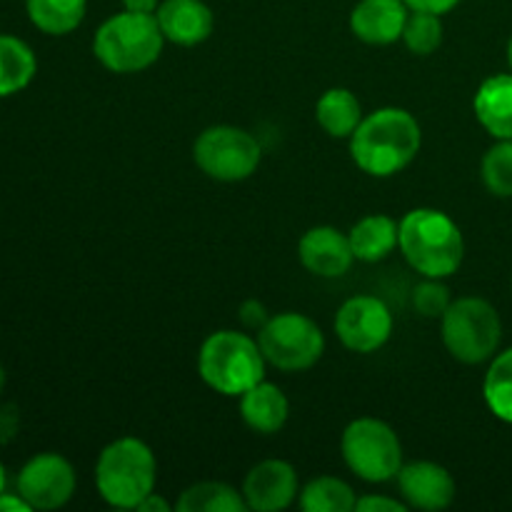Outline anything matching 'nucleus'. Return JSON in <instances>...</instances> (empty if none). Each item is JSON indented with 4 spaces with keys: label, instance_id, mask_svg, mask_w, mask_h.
Instances as JSON below:
<instances>
[{
    "label": "nucleus",
    "instance_id": "c85d7f7f",
    "mask_svg": "<svg viewBox=\"0 0 512 512\" xmlns=\"http://www.w3.org/2000/svg\"><path fill=\"white\" fill-rule=\"evenodd\" d=\"M355 510H358V512H405L410 508L405 505V500L370 493V495H363V498H358V503H355Z\"/></svg>",
    "mask_w": 512,
    "mask_h": 512
},
{
    "label": "nucleus",
    "instance_id": "4c0bfd02",
    "mask_svg": "<svg viewBox=\"0 0 512 512\" xmlns=\"http://www.w3.org/2000/svg\"><path fill=\"white\" fill-rule=\"evenodd\" d=\"M508 65H510V70H512V35H510V40H508Z\"/></svg>",
    "mask_w": 512,
    "mask_h": 512
},
{
    "label": "nucleus",
    "instance_id": "0eeeda50",
    "mask_svg": "<svg viewBox=\"0 0 512 512\" xmlns=\"http://www.w3.org/2000/svg\"><path fill=\"white\" fill-rule=\"evenodd\" d=\"M340 453L350 473L365 483H388L403 468V443L385 420L358 418L343 430Z\"/></svg>",
    "mask_w": 512,
    "mask_h": 512
},
{
    "label": "nucleus",
    "instance_id": "393cba45",
    "mask_svg": "<svg viewBox=\"0 0 512 512\" xmlns=\"http://www.w3.org/2000/svg\"><path fill=\"white\" fill-rule=\"evenodd\" d=\"M483 398L495 418L512 425V348L490 360L483 380Z\"/></svg>",
    "mask_w": 512,
    "mask_h": 512
},
{
    "label": "nucleus",
    "instance_id": "4468645a",
    "mask_svg": "<svg viewBox=\"0 0 512 512\" xmlns=\"http://www.w3.org/2000/svg\"><path fill=\"white\" fill-rule=\"evenodd\" d=\"M298 258L303 268L318 278H340L355 263L348 233L333 225H315L305 230L298 243Z\"/></svg>",
    "mask_w": 512,
    "mask_h": 512
},
{
    "label": "nucleus",
    "instance_id": "f3484780",
    "mask_svg": "<svg viewBox=\"0 0 512 512\" xmlns=\"http://www.w3.org/2000/svg\"><path fill=\"white\" fill-rule=\"evenodd\" d=\"M290 403L278 385L260 380L240 395V418L253 433L273 435L280 433L288 423Z\"/></svg>",
    "mask_w": 512,
    "mask_h": 512
},
{
    "label": "nucleus",
    "instance_id": "473e14b6",
    "mask_svg": "<svg viewBox=\"0 0 512 512\" xmlns=\"http://www.w3.org/2000/svg\"><path fill=\"white\" fill-rule=\"evenodd\" d=\"M30 512L33 508H30L28 503H25V498L20 493H0V512Z\"/></svg>",
    "mask_w": 512,
    "mask_h": 512
},
{
    "label": "nucleus",
    "instance_id": "a211bd4d",
    "mask_svg": "<svg viewBox=\"0 0 512 512\" xmlns=\"http://www.w3.org/2000/svg\"><path fill=\"white\" fill-rule=\"evenodd\" d=\"M473 110L478 123L495 140H512V70L480 83Z\"/></svg>",
    "mask_w": 512,
    "mask_h": 512
},
{
    "label": "nucleus",
    "instance_id": "9b49d317",
    "mask_svg": "<svg viewBox=\"0 0 512 512\" xmlns=\"http://www.w3.org/2000/svg\"><path fill=\"white\" fill-rule=\"evenodd\" d=\"M78 478L60 453H38L20 468L18 493L33 510H58L73 500Z\"/></svg>",
    "mask_w": 512,
    "mask_h": 512
},
{
    "label": "nucleus",
    "instance_id": "aec40b11",
    "mask_svg": "<svg viewBox=\"0 0 512 512\" xmlns=\"http://www.w3.org/2000/svg\"><path fill=\"white\" fill-rule=\"evenodd\" d=\"M363 105L348 88H330L315 103V120L330 138H348L363 120Z\"/></svg>",
    "mask_w": 512,
    "mask_h": 512
},
{
    "label": "nucleus",
    "instance_id": "9d476101",
    "mask_svg": "<svg viewBox=\"0 0 512 512\" xmlns=\"http://www.w3.org/2000/svg\"><path fill=\"white\" fill-rule=\"evenodd\" d=\"M335 335L348 350L360 355L378 353L393 335V313L375 295H355L335 315Z\"/></svg>",
    "mask_w": 512,
    "mask_h": 512
},
{
    "label": "nucleus",
    "instance_id": "dca6fc26",
    "mask_svg": "<svg viewBox=\"0 0 512 512\" xmlns=\"http://www.w3.org/2000/svg\"><path fill=\"white\" fill-rule=\"evenodd\" d=\"M155 18L165 40L183 48L205 43L215 28L213 10L203 0H163Z\"/></svg>",
    "mask_w": 512,
    "mask_h": 512
},
{
    "label": "nucleus",
    "instance_id": "72a5a7b5",
    "mask_svg": "<svg viewBox=\"0 0 512 512\" xmlns=\"http://www.w3.org/2000/svg\"><path fill=\"white\" fill-rule=\"evenodd\" d=\"M160 3H163V0H123V8L130 10V13L155 15L158 13Z\"/></svg>",
    "mask_w": 512,
    "mask_h": 512
},
{
    "label": "nucleus",
    "instance_id": "f03ea898",
    "mask_svg": "<svg viewBox=\"0 0 512 512\" xmlns=\"http://www.w3.org/2000/svg\"><path fill=\"white\" fill-rule=\"evenodd\" d=\"M400 253L423 278H450L465 258L460 225L438 208H415L400 220Z\"/></svg>",
    "mask_w": 512,
    "mask_h": 512
},
{
    "label": "nucleus",
    "instance_id": "bb28decb",
    "mask_svg": "<svg viewBox=\"0 0 512 512\" xmlns=\"http://www.w3.org/2000/svg\"><path fill=\"white\" fill-rule=\"evenodd\" d=\"M483 183L495 198H512V140H498L480 163Z\"/></svg>",
    "mask_w": 512,
    "mask_h": 512
},
{
    "label": "nucleus",
    "instance_id": "ddd939ff",
    "mask_svg": "<svg viewBox=\"0 0 512 512\" xmlns=\"http://www.w3.org/2000/svg\"><path fill=\"white\" fill-rule=\"evenodd\" d=\"M400 498L408 508L438 512L453 505L458 495L453 475L448 468L433 460H415V463H403L398 473Z\"/></svg>",
    "mask_w": 512,
    "mask_h": 512
},
{
    "label": "nucleus",
    "instance_id": "f8f14e48",
    "mask_svg": "<svg viewBox=\"0 0 512 512\" xmlns=\"http://www.w3.org/2000/svg\"><path fill=\"white\" fill-rule=\"evenodd\" d=\"M298 493V470L288 460H263V463L253 465L250 473L245 475L243 498L248 510L280 512L298 500Z\"/></svg>",
    "mask_w": 512,
    "mask_h": 512
},
{
    "label": "nucleus",
    "instance_id": "423d86ee",
    "mask_svg": "<svg viewBox=\"0 0 512 512\" xmlns=\"http://www.w3.org/2000/svg\"><path fill=\"white\" fill-rule=\"evenodd\" d=\"M445 350L463 365L488 363L498 355L503 320L493 303L478 295H465L450 303L440 318Z\"/></svg>",
    "mask_w": 512,
    "mask_h": 512
},
{
    "label": "nucleus",
    "instance_id": "f257e3e1",
    "mask_svg": "<svg viewBox=\"0 0 512 512\" xmlns=\"http://www.w3.org/2000/svg\"><path fill=\"white\" fill-rule=\"evenodd\" d=\"M423 148L418 118L405 108H378L350 135V155L363 173L390 178L408 168Z\"/></svg>",
    "mask_w": 512,
    "mask_h": 512
},
{
    "label": "nucleus",
    "instance_id": "412c9836",
    "mask_svg": "<svg viewBox=\"0 0 512 512\" xmlns=\"http://www.w3.org/2000/svg\"><path fill=\"white\" fill-rule=\"evenodd\" d=\"M35 73H38V60L33 48L15 35H0V98L28 88Z\"/></svg>",
    "mask_w": 512,
    "mask_h": 512
},
{
    "label": "nucleus",
    "instance_id": "a878e982",
    "mask_svg": "<svg viewBox=\"0 0 512 512\" xmlns=\"http://www.w3.org/2000/svg\"><path fill=\"white\" fill-rule=\"evenodd\" d=\"M443 15L423 13V10H410L405 20L403 43L410 53L430 55L443 45Z\"/></svg>",
    "mask_w": 512,
    "mask_h": 512
},
{
    "label": "nucleus",
    "instance_id": "f704fd0d",
    "mask_svg": "<svg viewBox=\"0 0 512 512\" xmlns=\"http://www.w3.org/2000/svg\"><path fill=\"white\" fill-rule=\"evenodd\" d=\"M140 512H170V503H165L158 493H150L143 503L138 505Z\"/></svg>",
    "mask_w": 512,
    "mask_h": 512
},
{
    "label": "nucleus",
    "instance_id": "20e7f679",
    "mask_svg": "<svg viewBox=\"0 0 512 512\" xmlns=\"http://www.w3.org/2000/svg\"><path fill=\"white\" fill-rule=\"evenodd\" d=\"M265 360L258 338L238 330H218L200 345L198 373L210 390L240 398L245 390L265 380Z\"/></svg>",
    "mask_w": 512,
    "mask_h": 512
},
{
    "label": "nucleus",
    "instance_id": "5701e85b",
    "mask_svg": "<svg viewBox=\"0 0 512 512\" xmlns=\"http://www.w3.org/2000/svg\"><path fill=\"white\" fill-rule=\"evenodd\" d=\"M178 512H245L243 490H235L233 485L218 483V480H205V483H195L180 493Z\"/></svg>",
    "mask_w": 512,
    "mask_h": 512
},
{
    "label": "nucleus",
    "instance_id": "6ab92c4d",
    "mask_svg": "<svg viewBox=\"0 0 512 512\" xmlns=\"http://www.w3.org/2000/svg\"><path fill=\"white\" fill-rule=\"evenodd\" d=\"M348 238L355 260H363V263H380V260L388 258V255L400 245V223L383 213L365 215L363 220H358V223L350 228Z\"/></svg>",
    "mask_w": 512,
    "mask_h": 512
},
{
    "label": "nucleus",
    "instance_id": "e433bc0d",
    "mask_svg": "<svg viewBox=\"0 0 512 512\" xmlns=\"http://www.w3.org/2000/svg\"><path fill=\"white\" fill-rule=\"evenodd\" d=\"M5 380H8V375H5V368L0 365V393H3V388H5Z\"/></svg>",
    "mask_w": 512,
    "mask_h": 512
},
{
    "label": "nucleus",
    "instance_id": "b1692460",
    "mask_svg": "<svg viewBox=\"0 0 512 512\" xmlns=\"http://www.w3.org/2000/svg\"><path fill=\"white\" fill-rule=\"evenodd\" d=\"M358 495L345 480L333 475L313 478L300 490V508L305 512H353Z\"/></svg>",
    "mask_w": 512,
    "mask_h": 512
},
{
    "label": "nucleus",
    "instance_id": "7c9ffc66",
    "mask_svg": "<svg viewBox=\"0 0 512 512\" xmlns=\"http://www.w3.org/2000/svg\"><path fill=\"white\" fill-rule=\"evenodd\" d=\"M20 428V413L15 405H3L0 408V443H10L18 435Z\"/></svg>",
    "mask_w": 512,
    "mask_h": 512
},
{
    "label": "nucleus",
    "instance_id": "6e6552de",
    "mask_svg": "<svg viewBox=\"0 0 512 512\" xmlns=\"http://www.w3.org/2000/svg\"><path fill=\"white\" fill-rule=\"evenodd\" d=\"M258 345L265 360L283 373L310 370L325 353V335L313 318L295 310L270 315L258 330Z\"/></svg>",
    "mask_w": 512,
    "mask_h": 512
},
{
    "label": "nucleus",
    "instance_id": "2eb2a0df",
    "mask_svg": "<svg viewBox=\"0 0 512 512\" xmlns=\"http://www.w3.org/2000/svg\"><path fill=\"white\" fill-rule=\"evenodd\" d=\"M408 15L405 0H358L350 10V30L368 45H393L403 38Z\"/></svg>",
    "mask_w": 512,
    "mask_h": 512
},
{
    "label": "nucleus",
    "instance_id": "4be33fe9",
    "mask_svg": "<svg viewBox=\"0 0 512 512\" xmlns=\"http://www.w3.org/2000/svg\"><path fill=\"white\" fill-rule=\"evenodd\" d=\"M25 10L40 33L68 35L85 20L88 0H25Z\"/></svg>",
    "mask_w": 512,
    "mask_h": 512
},
{
    "label": "nucleus",
    "instance_id": "7ed1b4c3",
    "mask_svg": "<svg viewBox=\"0 0 512 512\" xmlns=\"http://www.w3.org/2000/svg\"><path fill=\"white\" fill-rule=\"evenodd\" d=\"M158 460L148 443L125 435L105 445L95 463V488L100 498L120 510H138V505L155 493Z\"/></svg>",
    "mask_w": 512,
    "mask_h": 512
},
{
    "label": "nucleus",
    "instance_id": "c756f323",
    "mask_svg": "<svg viewBox=\"0 0 512 512\" xmlns=\"http://www.w3.org/2000/svg\"><path fill=\"white\" fill-rule=\"evenodd\" d=\"M268 320H270L268 308H265L260 300H245V303L240 305V323H243L248 330H255V333H258Z\"/></svg>",
    "mask_w": 512,
    "mask_h": 512
},
{
    "label": "nucleus",
    "instance_id": "39448f33",
    "mask_svg": "<svg viewBox=\"0 0 512 512\" xmlns=\"http://www.w3.org/2000/svg\"><path fill=\"white\" fill-rule=\"evenodd\" d=\"M165 35L158 18L145 13H115L95 30L93 55L105 70L118 75L143 73L158 63Z\"/></svg>",
    "mask_w": 512,
    "mask_h": 512
},
{
    "label": "nucleus",
    "instance_id": "1a4fd4ad",
    "mask_svg": "<svg viewBox=\"0 0 512 512\" xmlns=\"http://www.w3.org/2000/svg\"><path fill=\"white\" fill-rule=\"evenodd\" d=\"M193 160L218 183H240L258 170L263 148L258 138L238 125H210L195 138Z\"/></svg>",
    "mask_w": 512,
    "mask_h": 512
},
{
    "label": "nucleus",
    "instance_id": "cd10ccee",
    "mask_svg": "<svg viewBox=\"0 0 512 512\" xmlns=\"http://www.w3.org/2000/svg\"><path fill=\"white\" fill-rule=\"evenodd\" d=\"M450 303H453V295H450V288L443 283V278H423V283L415 285L413 305L423 318H443Z\"/></svg>",
    "mask_w": 512,
    "mask_h": 512
},
{
    "label": "nucleus",
    "instance_id": "c9c22d12",
    "mask_svg": "<svg viewBox=\"0 0 512 512\" xmlns=\"http://www.w3.org/2000/svg\"><path fill=\"white\" fill-rule=\"evenodd\" d=\"M5 483H8V475H5L3 463H0V493H3V490H5Z\"/></svg>",
    "mask_w": 512,
    "mask_h": 512
},
{
    "label": "nucleus",
    "instance_id": "2f4dec72",
    "mask_svg": "<svg viewBox=\"0 0 512 512\" xmlns=\"http://www.w3.org/2000/svg\"><path fill=\"white\" fill-rule=\"evenodd\" d=\"M410 10H423V13H435V15H445L450 10L458 8L463 0H405Z\"/></svg>",
    "mask_w": 512,
    "mask_h": 512
}]
</instances>
